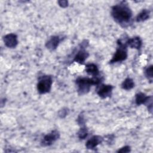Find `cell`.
I'll use <instances>...</instances> for the list:
<instances>
[{"mask_svg": "<svg viewBox=\"0 0 153 153\" xmlns=\"http://www.w3.org/2000/svg\"><path fill=\"white\" fill-rule=\"evenodd\" d=\"M112 16L116 22L124 26L128 24L132 17V12L127 4L121 2L112 8Z\"/></svg>", "mask_w": 153, "mask_h": 153, "instance_id": "obj_1", "label": "cell"}, {"mask_svg": "<svg viewBox=\"0 0 153 153\" xmlns=\"http://www.w3.org/2000/svg\"><path fill=\"white\" fill-rule=\"evenodd\" d=\"M101 79L98 78H79L76 80V83L78 87V93L80 94H84L89 91L91 85H97L100 83Z\"/></svg>", "mask_w": 153, "mask_h": 153, "instance_id": "obj_2", "label": "cell"}, {"mask_svg": "<svg viewBox=\"0 0 153 153\" xmlns=\"http://www.w3.org/2000/svg\"><path fill=\"white\" fill-rule=\"evenodd\" d=\"M119 47L116 50L112 59L109 61V63H114L118 62H122L127 57V50L126 44H123L120 40L118 43Z\"/></svg>", "mask_w": 153, "mask_h": 153, "instance_id": "obj_3", "label": "cell"}, {"mask_svg": "<svg viewBox=\"0 0 153 153\" xmlns=\"http://www.w3.org/2000/svg\"><path fill=\"white\" fill-rule=\"evenodd\" d=\"M53 80L51 76L49 75H44L41 76L37 84V90L40 94L48 93L51 88Z\"/></svg>", "mask_w": 153, "mask_h": 153, "instance_id": "obj_4", "label": "cell"}, {"mask_svg": "<svg viewBox=\"0 0 153 153\" xmlns=\"http://www.w3.org/2000/svg\"><path fill=\"white\" fill-rule=\"evenodd\" d=\"M59 133L57 130H53L46 134L41 142L42 146H50L59 137Z\"/></svg>", "mask_w": 153, "mask_h": 153, "instance_id": "obj_5", "label": "cell"}, {"mask_svg": "<svg viewBox=\"0 0 153 153\" xmlns=\"http://www.w3.org/2000/svg\"><path fill=\"white\" fill-rule=\"evenodd\" d=\"M4 42L7 47L15 48L18 44L17 36L14 33H8L4 37Z\"/></svg>", "mask_w": 153, "mask_h": 153, "instance_id": "obj_6", "label": "cell"}, {"mask_svg": "<svg viewBox=\"0 0 153 153\" xmlns=\"http://www.w3.org/2000/svg\"><path fill=\"white\" fill-rule=\"evenodd\" d=\"M113 87L111 85L102 84L98 89L97 93L102 98H106L111 96Z\"/></svg>", "mask_w": 153, "mask_h": 153, "instance_id": "obj_7", "label": "cell"}, {"mask_svg": "<svg viewBox=\"0 0 153 153\" xmlns=\"http://www.w3.org/2000/svg\"><path fill=\"white\" fill-rule=\"evenodd\" d=\"M103 138L100 136H93L90 139H89L86 142L85 146L87 149H93L99 144L102 143Z\"/></svg>", "mask_w": 153, "mask_h": 153, "instance_id": "obj_8", "label": "cell"}, {"mask_svg": "<svg viewBox=\"0 0 153 153\" xmlns=\"http://www.w3.org/2000/svg\"><path fill=\"white\" fill-rule=\"evenodd\" d=\"M88 53L85 50L84 48H82L76 54L74 60L79 64H82L88 57Z\"/></svg>", "mask_w": 153, "mask_h": 153, "instance_id": "obj_9", "label": "cell"}, {"mask_svg": "<svg viewBox=\"0 0 153 153\" xmlns=\"http://www.w3.org/2000/svg\"><path fill=\"white\" fill-rule=\"evenodd\" d=\"M130 47L135 49H139L142 46V40L138 36L129 38L126 43Z\"/></svg>", "mask_w": 153, "mask_h": 153, "instance_id": "obj_10", "label": "cell"}, {"mask_svg": "<svg viewBox=\"0 0 153 153\" xmlns=\"http://www.w3.org/2000/svg\"><path fill=\"white\" fill-rule=\"evenodd\" d=\"M59 42H60L59 37L58 36H53L46 42L45 46L48 49L50 50H54L57 47Z\"/></svg>", "mask_w": 153, "mask_h": 153, "instance_id": "obj_11", "label": "cell"}, {"mask_svg": "<svg viewBox=\"0 0 153 153\" xmlns=\"http://www.w3.org/2000/svg\"><path fill=\"white\" fill-rule=\"evenodd\" d=\"M85 71L89 75H92L93 76H97L99 74V71L97 66L93 63H89L86 65L85 66Z\"/></svg>", "mask_w": 153, "mask_h": 153, "instance_id": "obj_12", "label": "cell"}, {"mask_svg": "<svg viewBox=\"0 0 153 153\" xmlns=\"http://www.w3.org/2000/svg\"><path fill=\"white\" fill-rule=\"evenodd\" d=\"M150 98H151V97L146 96L143 93H139L136 94L135 102L137 105H140L144 104L145 103L148 102V100H149Z\"/></svg>", "mask_w": 153, "mask_h": 153, "instance_id": "obj_13", "label": "cell"}, {"mask_svg": "<svg viewBox=\"0 0 153 153\" xmlns=\"http://www.w3.org/2000/svg\"><path fill=\"white\" fill-rule=\"evenodd\" d=\"M134 83L133 80L130 78H127L124 79L121 84V87L124 90H129L134 87Z\"/></svg>", "mask_w": 153, "mask_h": 153, "instance_id": "obj_14", "label": "cell"}, {"mask_svg": "<svg viewBox=\"0 0 153 153\" xmlns=\"http://www.w3.org/2000/svg\"><path fill=\"white\" fill-rule=\"evenodd\" d=\"M149 17V11L148 10H143L136 17V21L137 22H143L147 20Z\"/></svg>", "mask_w": 153, "mask_h": 153, "instance_id": "obj_15", "label": "cell"}, {"mask_svg": "<svg viewBox=\"0 0 153 153\" xmlns=\"http://www.w3.org/2000/svg\"><path fill=\"white\" fill-rule=\"evenodd\" d=\"M87 134H88V132H87V130L85 127L81 128V129L79 130V131L78 133V137L81 139H85L87 136Z\"/></svg>", "mask_w": 153, "mask_h": 153, "instance_id": "obj_16", "label": "cell"}, {"mask_svg": "<svg viewBox=\"0 0 153 153\" xmlns=\"http://www.w3.org/2000/svg\"><path fill=\"white\" fill-rule=\"evenodd\" d=\"M153 68L152 66L151 65L150 66H149L148 68H146V69L145 70V74L146 76L148 78V79H151L152 78V75H153Z\"/></svg>", "mask_w": 153, "mask_h": 153, "instance_id": "obj_17", "label": "cell"}, {"mask_svg": "<svg viewBox=\"0 0 153 153\" xmlns=\"http://www.w3.org/2000/svg\"><path fill=\"white\" fill-rule=\"evenodd\" d=\"M130 151V147L129 146H125L119 149L117 151L118 152H128Z\"/></svg>", "mask_w": 153, "mask_h": 153, "instance_id": "obj_18", "label": "cell"}, {"mask_svg": "<svg viewBox=\"0 0 153 153\" xmlns=\"http://www.w3.org/2000/svg\"><path fill=\"white\" fill-rule=\"evenodd\" d=\"M68 110L67 109H62V110H60L59 111V115L61 117V118H63L65 116H66V115L68 114Z\"/></svg>", "mask_w": 153, "mask_h": 153, "instance_id": "obj_19", "label": "cell"}, {"mask_svg": "<svg viewBox=\"0 0 153 153\" xmlns=\"http://www.w3.org/2000/svg\"><path fill=\"white\" fill-rule=\"evenodd\" d=\"M58 3H59V5L63 8L66 7L68 4V1H58Z\"/></svg>", "mask_w": 153, "mask_h": 153, "instance_id": "obj_20", "label": "cell"}]
</instances>
